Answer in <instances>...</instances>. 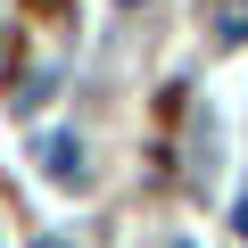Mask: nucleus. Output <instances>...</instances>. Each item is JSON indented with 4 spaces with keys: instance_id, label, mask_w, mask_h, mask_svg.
<instances>
[{
    "instance_id": "nucleus-1",
    "label": "nucleus",
    "mask_w": 248,
    "mask_h": 248,
    "mask_svg": "<svg viewBox=\"0 0 248 248\" xmlns=\"http://www.w3.org/2000/svg\"><path fill=\"white\" fill-rule=\"evenodd\" d=\"M50 174H58V182H75V174H83V157H75V141H66V133H50Z\"/></svg>"
}]
</instances>
